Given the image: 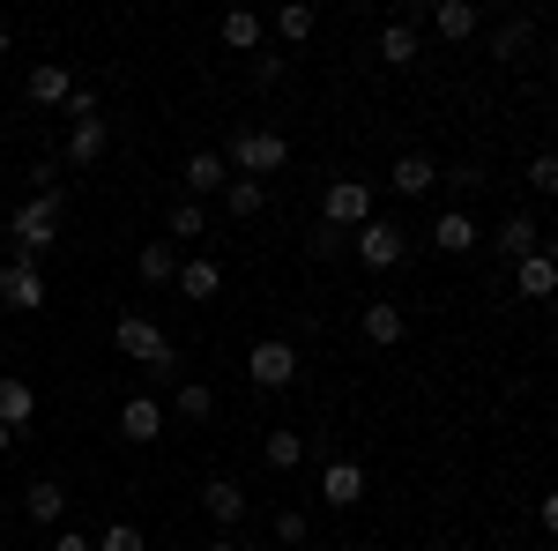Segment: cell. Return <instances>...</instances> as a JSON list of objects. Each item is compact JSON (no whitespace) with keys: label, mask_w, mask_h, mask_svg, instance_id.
<instances>
[{"label":"cell","mask_w":558,"mask_h":551,"mask_svg":"<svg viewBox=\"0 0 558 551\" xmlns=\"http://www.w3.org/2000/svg\"><path fill=\"white\" fill-rule=\"evenodd\" d=\"M320 500H328V507H357V500H365V469L357 463H328L320 469Z\"/></svg>","instance_id":"cell-14"},{"label":"cell","mask_w":558,"mask_h":551,"mask_svg":"<svg viewBox=\"0 0 558 551\" xmlns=\"http://www.w3.org/2000/svg\"><path fill=\"white\" fill-rule=\"evenodd\" d=\"M223 165H231V179H268V171L291 165V142H283L276 128H239L231 149H223Z\"/></svg>","instance_id":"cell-1"},{"label":"cell","mask_w":558,"mask_h":551,"mask_svg":"<svg viewBox=\"0 0 558 551\" xmlns=\"http://www.w3.org/2000/svg\"><path fill=\"white\" fill-rule=\"evenodd\" d=\"M246 373H254V387H291L299 381V343L260 336L254 350H246Z\"/></svg>","instance_id":"cell-5"},{"label":"cell","mask_w":558,"mask_h":551,"mask_svg":"<svg viewBox=\"0 0 558 551\" xmlns=\"http://www.w3.org/2000/svg\"><path fill=\"white\" fill-rule=\"evenodd\" d=\"M8 231H15V261H31V268H38V261L52 254V239H60V194H38V202H23Z\"/></svg>","instance_id":"cell-3"},{"label":"cell","mask_w":558,"mask_h":551,"mask_svg":"<svg viewBox=\"0 0 558 551\" xmlns=\"http://www.w3.org/2000/svg\"><path fill=\"white\" fill-rule=\"evenodd\" d=\"M387 179H395V194H410V202H417V194H432V187H439V165H432V157H395V171H387Z\"/></svg>","instance_id":"cell-20"},{"label":"cell","mask_w":558,"mask_h":551,"mask_svg":"<svg viewBox=\"0 0 558 551\" xmlns=\"http://www.w3.org/2000/svg\"><path fill=\"white\" fill-rule=\"evenodd\" d=\"M202 507H209V522L239 529V522H246V484H239V477H209V484H202Z\"/></svg>","instance_id":"cell-9"},{"label":"cell","mask_w":558,"mask_h":551,"mask_svg":"<svg viewBox=\"0 0 558 551\" xmlns=\"http://www.w3.org/2000/svg\"><path fill=\"white\" fill-rule=\"evenodd\" d=\"M157 432H165V403H157V395H128V403H120V440L149 447Z\"/></svg>","instance_id":"cell-8"},{"label":"cell","mask_w":558,"mask_h":551,"mask_svg":"<svg viewBox=\"0 0 558 551\" xmlns=\"http://www.w3.org/2000/svg\"><path fill=\"white\" fill-rule=\"evenodd\" d=\"M0 306L8 313H38L45 306V276L31 261H0Z\"/></svg>","instance_id":"cell-7"},{"label":"cell","mask_w":558,"mask_h":551,"mask_svg":"<svg viewBox=\"0 0 558 551\" xmlns=\"http://www.w3.org/2000/svg\"><path fill=\"white\" fill-rule=\"evenodd\" d=\"M529 179H536V194H558V157H529Z\"/></svg>","instance_id":"cell-34"},{"label":"cell","mask_w":558,"mask_h":551,"mask_svg":"<svg viewBox=\"0 0 558 551\" xmlns=\"http://www.w3.org/2000/svg\"><path fill=\"white\" fill-rule=\"evenodd\" d=\"M0 52H8V31H0Z\"/></svg>","instance_id":"cell-40"},{"label":"cell","mask_w":558,"mask_h":551,"mask_svg":"<svg viewBox=\"0 0 558 551\" xmlns=\"http://www.w3.org/2000/svg\"><path fill=\"white\" fill-rule=\"evenodd\" d=\"M179 187H186V202H194V194H216V187H231L223 149H194V157H186V171H179Z\"/></svg>","instance_id":"cell-10"},{"label":"cell","mask_w":558,"mask_h":551,"mask_svg":"<svg viewBox=\"0 0 558 551\" xmlns=\"http://www.w3.org/2000/svg\"><path fill=\"white\" fill-rule=\"evenodd\" d=\"M134 268H142V284H179V254H172V239H149V247L134 254Z\"/></svg>","instance_id":"cell-23"},{"label":"cell","mask_w":558,"mask_h":551,"mask_svg":"<svg viewBox=\"0 0 558 551\" xmlns=\"http://www.w3.org/2000/svg\"><path fill=\"white\" fill-rule=\"evenodd\" d=\"M276 537H283V544L299 551L305 537H313V529H305V514H299V507H283V514H276Z\"/></svg>","instance_id":"cell-33"},{"label":"cell","mask_w":558,"mask_h":551,"mask_svg":"<svg viewBox=\"0 0 558 551\" xmlns=\"http://www.w3.org/2000/svg\"><path fill=\"white\" fill-rule=\"evenodd\" d=\"M320 224H336V231H365L373 224V187L365 179H328V194H320Z\"/></svg>","instance_id":"cell-4"},{"label":"cell","mask_w":558,"mask_h":551,"mask_svg":"<svg viewBox=\"0 0 558 551\" xmlns=\"http://www.w3.org/2000/svg\"><path fill=\"white\" fill-rule=\"evenodd\" d=\"M432 247H439V254H470V247H476V224L462 209H447L439 224H432Z\"/></svg>","instance_id":"cell-24"},{"label":"cell","mask_w":558,"mask_h":551,"mask_svg":"<svg viewBox=\"0 0 558 551\" xmlns=\"http://www.w3.org/2000/svg\"><path fill=\"white\" fill-rule=\"evenodd\" d=\"M514 284H521V298H551L558 291V261L536 247L529 261H514Z\"/></svg>","instance_id":"cell-18"},{"label":"cell","mask_w":558,"mask_h":551,"mask_svg":"<svg viewBox=\"0 0 558 551\" xmlns=\"http://www.w3.org/2000/svg\"><path fill=\"white\" fill-rule=\"evenodd\" d=\"M105 149H112V128L105 120H75L68 128V165H97Z\"/></svg>","instance_id":"cell-17"},{"label":"cell","mask_w":558,"mask_h":551,"mask_svg":"<svg viewBox=\"0 0 558 551\" xmlns=\"http://www.w3.org/2000/svg\"><path fill=\"white\" fill-rule=\"evenodd\" d=\"M313 23H320V8H305V0L276 8V38H283V45H305V38H313Z\"/></svg>","instance_id":"cell-28"},{"label":"cell","mask_w":558,"mask_h":551,"mask_svg":"<svg viewBox=\"0 0 558 551\" xmlns=\"http://www.w3.org/2000/svg\"><path fill=\"white\" fill-rule=\"evenodd\" d=\"M536 522H544V537H558V492H544V500H536Z\"/></svg>","instance_id":"cell-35"},{"label":"cell","mask_w":558,"mask_h":551,"mask_svg":"<svg viewBox=\"0 0 558 551\" xmlns=\"http://www.w3.org/2000/svg\"><path fill=\"white\" fill-rule=\"evenodd\" d=\"M529 38H536V23H529V15H514V23H499L492 52H499V60H521V52H529Z\"/></svg>","instance_id":"cell-30"},{"label":"cell","mask_w":558,"mask_h":551,"mask_svg":"<svg viewBox=\"0 0 558 551\" xmlns=\"http://www.w3.org/2000/svg\"><path fill=\"white\" fill-rule=\"evenodd\" d=\"M357 328H365V343H380V350H387V343H402V328H410V313H402L395 298H373Z\"/></svg>","instance_id":"cell-15"},{"label":"cell","mask_w":558,"mask_h":551,"mask_svg":"<svg viewBox=\"0 0 558 551\" xmlns=\"http://www.w3.org/2000/svg\"><path fill=\"white\" fill-rule=\"evenodd\" d=\"M216 38L231 45V52H260V38H268V23H260L254 8H231V15L216 23Z\"/></svg>","instance_id":"cell-16"},{"label":"cell","mask_w":558,"mask_h":551,"mask_svg":"<svg viewBox=\"0 0 558 551\" xmlns=\"http://www.w3.org/2000/svg\"><path fill=\"white\" fill-rule=\"evenodd\" d=\"M23 89H31V105H45V112H52V105H68V97H75V75H68V60H38Z\"/></svg>","instance_id":"cell-12"},{"label":"cell","mask_w":558,"mask_h":551,"mask_svg":"<svg viewBox=\"0 0 558 551\" xmlns=\"http://www.w3.org/2000/svg\"><path fill=\"white\" fill-rule=\"evenodd\" d=\"M544 254H551V261H558V231H544Z\"/></svg>","instance_id":"cell-38"},{"label":"cell","mask_w":558,"mask_h":551,"mask_svg":"<svg viewBox=\"0 0 558 551\" xmlns=\"http://www.w3.org/2000/svg\"><path fill=\"white\" fill-rule=\"evenodd\" d=\"M209 551H246V544H239V537H216V544Z\"/></svg>","instance_id":"cell-37"},{"label":"cell","mask_w":558,"mask_h":551,"mask_svg":"<svg viewBox=\"0 0 558 551\" xmlns=\"http://www.w3.org/2000/svg\"><path fill=\"white\" fill-rule=\"evenodd\" d=\"M31 418H38V387L15 381V373H0V424H8V432H23Z\"/></svg>","instance_id":"cell-13"},{"label":"cell","mask_w":558,"mask_h":551,"mask_svg":"<svg viewBox=\"0 0 558 551\" xmlns=\"http://www.w3.org/2000/svg\"><path fill=\"white\" fill-rule=\"evenodd\" d=\"M97 551H149V537L134 522H112V529H97Z\"/></svg>","instance_id":"cell-31"},{"label":"cell","mask_w":558,"mask_h":551,"mask_svg":"<svg viewBox=\"0 0 558 551\" xmlns=\"http://www.w3.org/2000/svg\"><path fill=\"white\" fill-rule=\"evenodd\" d=\"M209 410H216V395H209V387H202V381H186V387H179V395H172V418H186V424H202V418H209Z\"/></svg>","instance_id":"cell-29"},{"label":"cell","mask_w":558,"mask_h":551,"mask_svg":"<svg viewBox=\"0 0 558 551\" xmlns=\"http://www.w3.org/2000/svg\"><path fill=\"white\" fill-rule=\"evenodd\" d=\"M410 254V239H402V224H387V216H373L365 231H357V261L373 268V276H387L395 261Z\"/></svg>","instance_id":"cell-6"},{"label":"cell","mask_w":558,"mask_h":551,"mask_svg":"<svg viewBox=\"0 0 558 551\" xmlns=\"http://www.w3.org/2000/svg\"><path fill=\"white\" fill-rule=\"evenodd\" d=\"M492 247H499V254H507V261H529V254H536V247H544V231H536V224H529V216H507V224H499V239H492Z\"/></svg>","instance_id":"cell-22"},{"label":"cell","mask_w":558,"mask_h":551,"mask_svg":"<svg viewBox=\"0 0 558 551\" xmlns=\"http://www.w3.org/2000/svg\"><path fill=\"white\" fill-rule=\"evenodd\" d=\"M223 209H231V224H246V216L268 209V187H260V179H231V187H223Z\"/></svg>","instance_id":"cell-25"},{"label":"cell","mask_w":558,"mask_h":551,"mask_svg":"<svg viewBox=\"0 0 558 551\" xmlns=\"http://www.w3.org/2000/svg\"><path fill=\"white\" fill-rule=\"evenodd\" d=\"M8 447H15V432H8V424H0V455H8Z\"/></svg>","instance_id":"cell-39"},{"label":"cell","mask_w":558,"mask_h":551,"mask_svg":"<svg viewBox=\"0 0 558 551\" xmlns=\"http://www.w3.org/2000/svg\"><path fill=\"white\" fill-rule=\"evenodd\" d=\"M380 60L387 68H410V60H417V23H410V15H395L380 31Z\"/></svg>","instance_id":"cell-21"},{"label":"cell","mask_w":558,"mask_h":551,"mask_svg":"<svg viewBox=\"0 0 558 551\" xmlns=\"http://www.w3.org/2000/svg\"><path fill=\"white\" fill-rule=\"evenodd\" d=\"M52 551H97V537H68V529H60V537H52Z\"/></svg>","instance_id":"cell-36"},{"label":"cell","mask_w":558,"mask_h":551,"mask_svg":"<svg viewBox=\"0 0 558 551\" xmlns=\"http://www.w3.org/2000/svg\"><path fill=\"white\" fill-rule=\"evenodd\" d=\"M260 455H268V469H299V463H305V432H291V424H276Z\"/></svg>","instance_id":"cell-27"},{"label":"cell","mask_w":558,"mask_h":551,"mask_svg":"<svg viewBox=\"0 0 558 551\" xmlns=\"http://www.w3.org/2000/svg\"><path fill=\"white\" fill-rule=\"evenodd\" d=\"M112 350H120V358H134L149 381H172V343H165V328H157V321H142V313H120V328H112Z\"/></svg>","instance_id":"cell-2"},{"label":"cell","mask_w":558,"mask_h":551,"mask_svg":"<svg viewBox=\"0 0 558 551\" xmlns=\"http://www.w3.org/2000/svg\"><path fill=\"white\" fill-rule=\"evenodd\" d=\"M216 291H223V268H216V261H179V298L209 306Z\"/></svg>","instance_id":"cell-19"},{"label":"cell","mask_w":558,"mask_h":551,"mask_svg":"<svg viewBox=\"0 0 558 551\" xmlns=\"http://www.w3.org/2000/svg\"><path fill=\"white\" fill-rule=\"evenodd\" d=\"M432 31H439V38H476V8L470 0H439V8H432Z\"/></svg>","instance_id":"cell-26"},{"label":"cell","mask_w":558,"mask_h":551,"mask_svg":"<svg viewBox=\"0 0 558 551\" xmlns=\"http://www.w3.org/2000/svg\"><path fill=\"white\" fill-rule=\"evenodd\" d=\"M23 514H31V522H45V529H60V522H68V484H60V477H31Z\"/></svg>","instance_id":"cell-11"},{"label":"cell","mask_w":558,"mask_h":551,"mask_svg":"<svg viewBox=\"0 0 558 551\" xmlns=\"http://www.w3.org/2000/svg\"><path fill=\"white\" fill-rule=\"evenodd\" d=\"M202 231H209L202 202H172V239H202Z\"/></svg>","instance_id":"cell-32"}]
</instances>
